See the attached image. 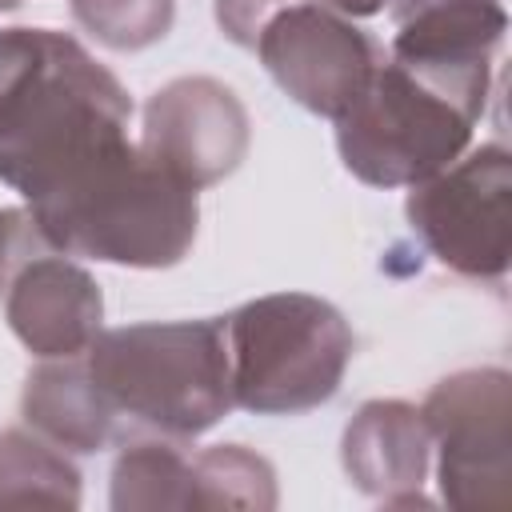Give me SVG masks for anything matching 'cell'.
<instances>
[{
    "label": "cell",
    "mask_w": 512,
    "mask_h": 512,
    "mask_svg": "<svg viewBox=\"0 0 512 512\" xmlns=\"http://www.w3.org/2000/svg\"><path fill=\"white\" fill-rule=\"evenodd\" d=\"M404 216L424 252L476 284H504L512 256V152L480 144L408 188Z\"/></svg>",
    "instance_id": "obj_6"
},
{
    "label": "cell",
    "mask_w": 512,
    "mask_h": 512,
    "mask_svg": "<svg viewBox=\"0 0 512 512\" xmlns=\"http://www.w3.org/2000/svg\"><path fill=\"white\" fill-rule=\"evenodd\" d=\"M220 320L232 408L300 416L340 392L356 340L336 304L308 292H272Z\"/></svg>",
    "instance_id": "obj_5"
},
{
    "label": "cell",
    "mask_w": 512,
    "mask_h": 512,
    "mask_svg": "<svg viewBox=\"0 0 512 512\" xmlns=\"http://www.w3.org/2000/svg\"><path fill=\"white\" fill-rule=\"evenodd\" d=\"M132 100L56 28H0V180L36 204L128 140Z\"/></svg>",
    "instance_id": "obj_1"
},
{
    "label": "cell",
    "mask_w": 512,
    "mask_h": 512,
    "mask_svg": "<svg viewBox=\"0 0 512 512\" xmlns=\"http://www.w3.org/2000/svg\"><path fill=\"white\" fill-rule=\"evenodd\" d=\"M20 416L36 436H44L48 444L76 452V456H92V452H104L108 444L124 440L116 416L108 412V404L100 400V392L84 368V352L60 356V360H40L24 380Z\"/></svg>",
    "instance_id": "obj_13"
},
{
    "label": "cell",
    "mask_w": 512,
    "mask_h": 512,
    "mask_svg": "<svg viewBox=\"0 0 512 512\" xmlns=\"http://www.w3.org/2000/svg\"><path fill=\"white\" fill-rule=\"evenodd\" d=\"M84 368L120 432L128 424L188 444L232 412L220 316L100 328Z\"/></svg>",
    "instance_id": "obj_3"
},
{
    "label": "cell",
    "mask_w": 512,
    "mask_h": 512,
    "mask_svg": "<svg viewBox=\"0 0 512 512\" xmlns=\"http://www.w3.org/2000/svg\"><path fill=\"white\" fill-rule=\"evenodd\" d=\"M436 448V484L448 508H508L512 500V376L460 368L420 404Z\"/></svg>",
    "instance_id": "obj_7"
},
{
    "label": "cell",
    "mask_w": 512,
    "mask_h": 512,
    "mask_svg": "<svg viewBox=\"0 0 512 512\" xmlns=\"http://www.w3.org/2000/svg\"><path fill=\"white\" fill-rule=\"evenodd\" d=\"M248 144V108L216 76H176L144 104L140 152L196 192L228 180L244 164Z\"/></svg>",
    "instance_id": "obj_9"
},
{
    "label": "cell",
    "mask_w": 512,
    "mask_h": 512,
    "mask_svg": "<svg viewBox=\"0 0 512 512\" xmlns=\"http://www.w3.org/2000/svg\"><path fill=\"white\" fill-rule=\"evenodd\" d=\"M200 192L156 168L124 140L52 196L24 204L44 240L64 256L120 268H172L192 252Z\"/></svg>",
    "instance_id": "obj_2"
},
{
    "label": "cell",
    "mask_w": 512,
    "mask_h": 512,
    "mask_svg": "<svg viewBox=\"0 0 512 512\" xmlns=\"http://www.w3.org/2000/svg\"><path fill=\"white\" fill-rule=\"evenodd\" d=\"M108 504L116 512H164V508H192V452L184 440L152 436V440H124L120 456L112 460V492Z\"/></svg>",
    "instance_id": "obj_14"
},
{
    "label": "cell",
    "mask_w": 512,
    "mask_h": 512,
    "mask_svg": "<svg viewBox=\"0 0 512 512\" xmlns=\"http://www.w3.org/2000/svg\"><path fill=\"white\" fill-rule=\"evenodd\" d=\"M72 20L112 52L160 44L176 20V0H68Z\"/></svg>",
    "instance_id": "obj_17"
},
{
    "label": "cell",
    "mask_w": 512,
    "mask_h": 512,
    "mask_svg": "<svg viewBox=\"0 0 512 512\" xmlns=\"http://www.w3.org/2000/svg\"><path fill=\"white\" fill-rule=\"evenodd\" d=\"M492 92L416 72L388 52L332 120L344 168L372 188H412L468 152Z\"/></svg>",
    "instance_id": "obj_4"
},
{
    "label": "cell",
    "mask_w": 512,
    "mask_h": 512,
    "mask_svg": "<svg viewBox=\"0 0 512 512\" xmlns=\"http://www.w3.org/2000/svg\"><path fill=\"white\" fill-rule=\"evenodd\" d=\"M388 56L448 84L492 92V60L508 32L504 0H388Z\"/></svg>",
    "instance_id": "obj_11"
},
{
    "label": "cell",
    "mask_w": 512,
    "mask_h": 512,
    "mask_svg": "<svg viewBox=\"0 0 512 512\" xmlns=\"http://www.w3.org/2000/svg\"><path fill=\"white\" fill-rule=\"evenodd\" d=\"M12 336L36 360L80 356L104 328V296L84 264L56 248L32 252L0 292Z\"/></svg>",
    "instance_id": "obj_10"
},
{
    "label": "cell",
    "mask_w": 512,
    "mask_h": 512,
    "mask_svg": "<svg viewBox=\"0 0 512 512\" xmlns=\"http://www.w3.org/2000/svg\"><path fill=\"white\" fill-rule=\"evenodd\" d=\"M432 460L428 424L408 400H368L344 424L340 464L356 492L380 500L384 508L428 504L424 476Z\"/></svg>",
    "instance_id": "obj_12"
},
{
    "label": "cell",
    "mask_w": 512,
    "mask_h": 512,
    "mask_svg": "<svg viewBox=\"0 0 512 512\" xmlns=\"http://www.w3.org/2000/svg\"><path fill=\"white\" fill-rule=\"evenodd\" d=\"M24 0H0V12H12V8H20Z\"/></svg>",
    "instance_id": "obj_20"
},
{
    "label": "cell",
    "mask_w": 512,
    "mask_h": 512,
    "mask_svg": "<svg viewBox=\"0 0 512 512\" xmlns=\"http://www.w3.org/2000/svg\"><path fill=\"white\" fill-rule=\"evenodd\" d=\"M276 4H288V0H216V24H220V32H224L232 44L248 48L256 24H260ZM316 4H328V8H336V12H344V16H352V20L376 16L380 8H388V0H316Z\"/></svg>",
    "instance_id": "obj_18"
},
{
    "label": "cell",
    "mask_w": 512,
    "mask_h": 512,
    "mask_svg": "<svg viewBox=\"0 0 512 512\" xmlns=\"http://www.w3.org/2000/svg\"><path fill=\"white\" fill-rule=\"evenodd\" d=\"M192 508H276V468L244 444L192 452Z\"/></svg>",
    "instance_id": "obj_16"
},
{
    "label": "cell",
    "mask_w": 512,
    "mask_h": 512,
    "mask_svg": "<svg viewBox=\"0 0 512 512\" xmlns=\"http://www.w3.org/2000/svg\"><path fill=\"white\" fill-rule=\"evenodd\" d=\"M40 248H52L44 240V232L36 228L28 208H0V292L8 284V276Z\"/></svg>",
    "instance_id": "obj_19"
},
{
    "label": "cell",
    "mask_w": 512,
    "mask_h": 512,
    "mask_svg": "<svg viewBox=\"0 0 512 512\" xmlns=\"http://www.w3.org/2000/svg\"><path fill=\"white\" fill-rule=\"evenodd\" d=\"M248 48L260 56L268 76L304 112L336 120L368 84L384 48L352 24V16L316 4H276L252 32Z\"/></svg>",
    "instance_id": "obj_8"
},
{
    "label": "cell",
    "mask_w": 512,
    "mask_h": 512,
    "mask_svg": "<svg viewBox=\"0 0 512 512\" xmlns=\"http://www.w3.org/2000/svg\"><path fill=\"white\" fill-rule=\"evenodd\" d=\"M80 468L32 428L0 432V508H80Z\"/></svg>",
    "instance_id": "obj_15"
}]
</instances>
